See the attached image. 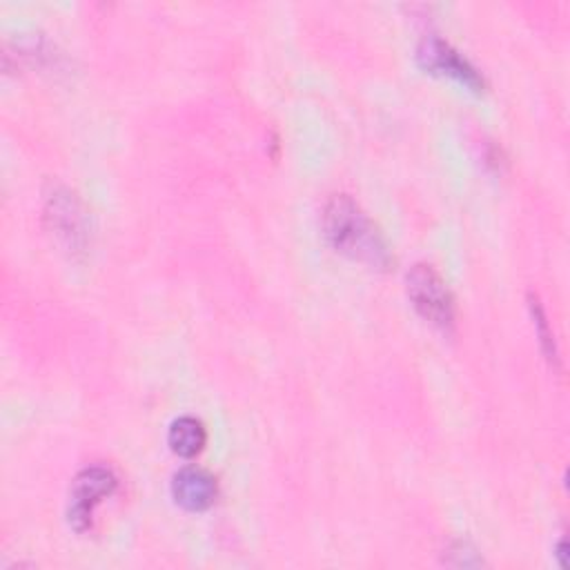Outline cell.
Listing matches in <instances>:
<instances>
[{
	"instance_id": "obj_1",
	"label": "cell",
	"mask_w": 570,
	"mask_h": 570,
	"mask_svg": "<svg viewBox=\"0 0 570 570\" xmlns=\"http://www.w3.org/2000/svg\"><path fill=\"white\" fill-rule=\"evenodd\" d=\"M323 234L336 252L354 261L379 269H385L392 263V254L374 223L345 194H336L327 200L323 209Z\"/></svg>"
},
{
	"instance_id": "obj_2",
	"label": "cell",
	"mask_w": 570,
	"mask_h": 570,
	"mask_svg": "<svg viewBox=\"0 0 570 570\" xmlns=\"http://www.w3.org/2000/svg\"><path fill=\"white\" fill-rule=\"evenodd\" d=\"M407 296L416 312L436 327H452L454 323V298L445 281L430 265H414L407 272Z\"/></svg>"
},
{
	"instance_id": "obj_3",
	"label": "cell",
	"mask_w": 570,
	"mask_h": 570,
	"mask_svg": "<svg viewBox=\"0 0 570 570\" xmlns=\"http://www.w3.org/2000/svg\"><path fill=\"white\" fill-rule=\"evenodd\" d=\"M45 216L53 236L69 249L82 252L89 240V223L82 203L67 187L53 185L45 196Z\"/></svg>"
},
{
	"instance_id": "obj_4",
	"label": "cell",
	"mask_w": 570,
	"mask_h": 570,
	"mask_svg": "<svg viewBox=\"0 0 570 570\" xmlns=\"http://www.w3.org/2000/svg\"><path fill=\"white\" fill-rule=\"evenodd\" d=\"M116 474L105 465L85 468L71 485L69 494V523L82 532L91 525L94 508L116 490Z\"/></svg>"
},
{
	"instance_id": "obj_5",
	"label": "cell",
	"mask_w": 570,
	"mask_h": 570,
	"mask_svg": "<svg viewBox=\"0 0 570 570\" xmlns=\"http://www.w3.org/2000/svg\"><path fill=\"white\" fill-rule=\"evenodd\" d=\"M419 60L425 69L445 73V76L463 82L470 89L483 87V78L479 76V71L456 49H452L441 38H434V36L425 38L419 47Z\"/></svg>"
},
{
	"instance_id": "obj_6",
	"label": "cell",
	"mask_w": 570,
	"mask_h": 570,
	"mask_svg": "<svg viewBox=\"0 0 570 570\" xmlns=\"http://www.w3.org/2000/svg\"><path fill=\"white\" fill-rule=\"evenodd\" d=\"M171 494L185 510H207L218 494L216 479L203 468H183L171 479Z\"/></svg>"
},
{
	"instance_id": "obj_7",
	"label": "cell",
	"mask_w": 570,
	"mask_h": 570,
	"mask_svg": "<svg viewBox=\"0 0 570 570\" xmlns=\"http://www.w3.org/2000/svg\"><path fill=\"white\" fill-rule=\"evenodd\" d=\"M167 441H169V448L178 456L189 459V456H196L203 450V445L207 441V432H205V428L198 419L180 416L171 423Z\"/></svg>"
}]
</instances>
